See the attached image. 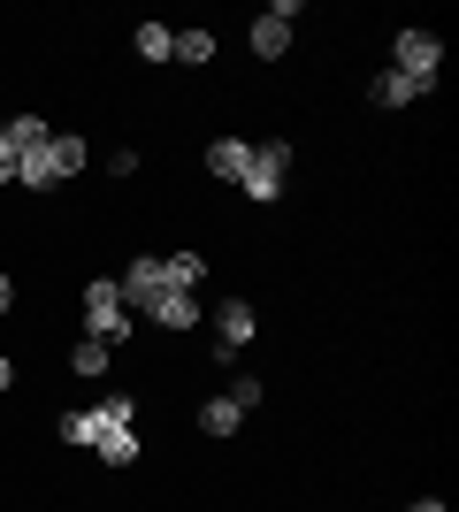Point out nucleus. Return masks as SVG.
<instances>
[{
  "mask_svg": "<svg viewBox=\"0 0 459 512\" xmlns=\"http://www.w3.org/2000/svg\"><path fill=\"white\" fill-rule=\"evenodd\" d=\"M222 398H230V406H238V413H253V406H261V375H238V383L222 390Z\"/></svg>",
  "mask_w": 459,
  "mask_h": 512,
  "instance_id": "obj_21",
  "label": "nucleus"
},
{
  "mask_svg": "<svg viewBox=\"0 0 459 512\" xmlns=\"http://www.w3.org/2000/svg\"><path fill=\"white\" fill-rule=\"evenodd\" d=\"M245 46H253L261 62H276V54H284V46H291V16H276V8H261V16L245 23Z\"/></svg>",
  "mask_w": 459,
  "mask_h": 512,
  "instance_id": "obj_6",
  "label": "nucleus"
},
{
  "mask_svg": "<svg viewBox=\"0 0 459 512\" xmlns=\"http://www.w3.org/2000/svg\"><path fill=\"white\" fill-rule=\"evenodd\" d=\"M391 69H398V77H414V85H437V77H444V39H437V31H398Z\"/></svg>",
  "mask_w": 459,
  "mask_h": 512,
  "instance_id": "obj_3",
  "label": "nucleus"
},
{
  "mask_svg": "<svg viewBox=\"0 0 459 512\" xmlns=\"http://www.w3.org/2000/svg\"><path fill=\"white\" fill-rule=\"evenodd\" d=\"M8 383H16V360H8V352H0V390H8Z\"/></svg>",
  "mask_w": 459,
  "mask_h": 512,
  "instance_id": "obj_25",
  "label": "nucleus"
},
{
  "mask_svg": "<svg viewBox=\"0 0 459 512\" xmlns=\"http://www.w3.org/2000/svg\"><path fill=\"white\" fill-rule=\"evenodd\" d=\"M429 85H414V77H398V69H375V85H368V100L375 107H414Z\"/></svg>",
  "mask_w": 459,
  "mask_h": 512,
  "instance_id": "obj_10",
  "label": "nucleus"
},
{
  "mask_svg": "<svg viewBox=\"0 0 459 512\" xmlns=\"http://www.w3.org/2000/svg\"><path fill=\"white\" fill-rule=\"evenodd\" d=\"M46 138H54V130H46V115H16V123H8V146H16V161H23V153H39Z\"/></svg>",
  "mask_w": 459,
  "mask_h": 512,
  "instance_id": "obj_15",
  "label": "nucleus"
},
{
  "mask_svg": "<svg viewBox=\"0 0 459 512\" xmlns=\"http://www.w3.org/2000/svg\"><path fill=\"white\" fill-rule=\"evenodd\" d=\"M115 291H123V306H131L138 321H146V306L161 299V291H169V283H161V260H153V253H138L131 268H123V276H115Z\"/></svg>",
  "mask_w": 459,
  "mask_h": 512,
  "instance_id": "obj_4",
  "label": "nucleus"
},
{
  "mask_svg": "<svg viewBox=\"0 0 459 512\" xmlns=\"http://www.w3.org/2000/svg\"><path fill=\"white\" fill-rule=\"evenodd\" d=\"M69 367H77V375H108V344H100V337H77V344H69Z\"/></svg>",
  "mask_w": 459,
  "mask_h": 512,
  "instance_id": "obj_20",
  "label": "nucleus"
},
{
  "mask_svg": "<svg viewBox=\"0 0 459 512\" xmlns=\"http://www.w3.org/2000/svg\"><path fill=\"white\" fill-rule=\"evenodd\" d=\"M199 428H207V436H238V428H245V413L230 406V398H207V406H199Z\"/></svg>",
  "mask_w": 459,
  "mask_h": 512,
  "instance_id": "obj_16",
  "label": "nucleus"
},
{
  "mask_svg": "<svg viewBox=\"0 0 459 512\" xmlns=\"http://www.w3.org/2000/svg\"><path fill=\"white\" fill-rule=\"evenodd\" d=\"M0 184H16V146H8V123H0Z\"/></svg>",
  "mask_w": 459,
  "mask_h": 512,
  "instance_id": "obj_22",
  "label": "nucleus"
},
{
  "mask_svg": "<svg viewBox=\"0 0 459 512\" xmlns=\"http://www.w3.org/2000/svg\"><path fill=\"white\" fill-rule=\"evenodd\" d=\"M54 161H62V184H69V176H85L92 146H85V138H69V130H54Z\"/></svg>",
  "mask_w": 459,
  "mask_h": 512,
  "instance_id": "obj_17",
  "label": "nucleus"
},
{
  "mask_svg": "<svg viewBox=\"0 0 459 512\" xmlns=\"http://www.w3.org/2000/svg\"><path fill=\"white\" fill-rule=\"evenodd\" d=\"M146 321H161V329H192V321H199V291H161V299L146 306Z\"/></svg>",
  "mask_w": 459,
  "mask_h": 512,
  "instance_id": "obj_9",
  "label": "nucleus"
},
{
  "mask_svg": "<svg viewBox=\"0 0 459 512\" xmlns=\"http://www.w3.org/2000/svg\"><path fill=\"white\" fill-rule=\"evenodd\" d=\"M16 184H23V192H54V184H62V161H54V138H46L39 153H23V161H16Z\"/></svg>",
  "mask_w": 459,
  "mask_h": 512,
  "instance_id": "obj_7",
  "label": "nucleus"
},
{
  "mask_svg": "<svg viewBox=\"0 0 459 512\" xmlns=\"http://www.w3.org/2000/svg\"><path fill=\"white\" fill-rule=\"evenodd\" d=\"M169 62H192V69H207V62H215V31H199V23H192V31H176Z\"/></svg>",
  "mask_w": 459,
  "mask_h": 512,
  "instance_id": "obj_12",
  "label": "nucleus"
},
{
  "mask_svg": "<svg viewBox=\"0 0 459 512\" xmlns=\"http://www.w3.org/2000/svg\"><path fill=\"white\" fill-rule=\"evenodd\" d=\"M92 436H100V421H92V406H69V413H62V444L92 451Z\"/></svg>",
  "mask_w": 459,
  "mask_h": 512,
  "instance_id": "obj_18",
  "label": "nucleus"
},
{
  "mask_svg": "<svg viewBox=\"0 0 459 512\" xmlns=\"http://www.w3.org/2000/svg\"><path fill=\"white\" fill-rule=\"evenodd\" d=\"M199 276H207V260H199V253H169V260H161V283H169V291H199Z\"/></svg>",
  "mask_w": 459,
  "mask_h": 512,
  "instance_id": "obj_14",
  "label": "nucleus"
},
{
  "mask_svg": "<svg viewBox=\"0 0 459 512\" xmlns=\"http://www.w3.org/2000/svg\"><path fill=\"white\" fill-rule=\"evenodd\" d=\"M169 46H176L169 23H138V62H169Z\"/></svg>",
  "mask_w": 459,
  "mask_h": 512,
  "instance_id": "obj_19",
  "label": "nucleus"
},
{
  "mask_svg": "<svg viewBox=\"0 0 459 512\" xmlns=\"http://www.w3.org/2000/svg\"><path fill=\"white\" fill-rule=\"evenodd\" d=\"M253 337H261V314H253L245 299H222L215 306V344H222V352H245Z\"/></svg>",
  "mask_w": 459,
  "mask_h": 512,
  "instance_id": "obj_5",
  "label": "nucleus"
},
{
  "mask_svg": "<svg viewBox=\"0 0 459 512\" xmlns=\"http://www.w3.org/2000/svg\"><path fill=\"white\" fill-rule=\"evenodd\" d=\"M245 153H253V138H215V146H207V176H215V184H238Z\"/></svg>",
  "mask_w": 459,
  "mask_h": 512,
  "instance_id": "obj_8",
  "label": "nucleus"
},
{
  "mask_svg": "<svg viewBox=\"0 0 459 512\" xmlns=\"http://www.w3.org/2000/svg\"><path fill=\"white\" fill-rule=\"evenodd\" d=\"M92 421H100V428H138V398H131V390H108V398L92 406ZM92 444H100V436H92Z\"/></svg>",
  "mask_w": 459,
  "mask_h": 512,
  "instance_id": "obj_11",
  "label": "nucleus"
},
{
  "mask_svg": "<svg viewBox=\"0 0 459 512\" xmlns=\"http://www.w3.org/2000/svg\"><path fill=\"white\" fill-rule=\"evenodd\" d=\"M8 299H16V283H8V268H0V314H8Z\"/></svg>",
  "mask_w": 459,
  "mask_h": 512,
  "instance_id": "obj_24",
  "label": "nucleus"
},
{
  "mask_svg": "<svg viewBox=\"0 0 459 512\" xmlns=\"http://www.w3.org/2000/svg\"><path fill=\"white\" fill-rule=\"evenodd\" d=\"M100 459H108V467H138V428H100Z\"/></svg>",
  "mask_w": 459,
  "mask_h": 512,
  "instance_id": "obj_13",
  "label": "nucleus"
},
{
  "mask_svg": "<svg viewBox=\"0 0 459 512\" xmlns=\"http://www.w3.org/2000/svg\"><path fill=\"white\" fill-rule=\"evenodd\" d=\"M406 512H444V497H414V505H406Z\"/></svg>",
  "mask_w": 459,
  "mask_h": 512,
  "instance_id": "obj_23",
  "label": "nucleus"
},
{
  "mask_svg": "<svg viewBox=\"0 0 459 512\" xmlns=\"http://www.w3.org/2000/svg\"><path fill=\"white\" fill-rule=\"evenodd\" d=\"M284 176H291V146H284V138H261V146L245 153V176H238V192H245V199H261V207H268V199L284 192Z\"/></svg>",
  "mask_w": 459,
  "mask_h": 512,
  "instance_id": "obj_2",
  "label": "nucleus"
},
{
  "mask_svg": "<svg viewBox=\"0 0 459 512\" xmlns=\"http://www.w3.org/2000/svg\"><path fill=\"white\" fill-rule=\"evenodd\" d=\"M85 337H100L108 352H115V344H131V337H138V314L123 306L115 276H92V283H85Z\"/></svg>",
  "mask_w": 459,
  "mask_h": 512,
  "instance_id": "obj_1",
  "label": "nucleus"
}]
</instances>
